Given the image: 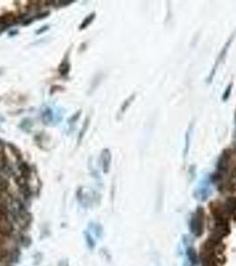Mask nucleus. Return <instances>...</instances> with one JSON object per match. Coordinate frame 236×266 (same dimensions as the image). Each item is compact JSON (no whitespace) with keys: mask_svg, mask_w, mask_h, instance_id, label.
I'll return each instance as SVG.
<instances>
[{"mask_svg":"<svg viewBox=\"0 0 236 266\" xmlns=\"http://www.w3.org/2000/svg\"><path fill=\"white\" fill-rule=\"evenodd\" d=\"M0 170H1V169H0Z\"/></svg>","mask_w":236,"mask_h":266,"instance_id":"20","label":"nucleus"},{"mask_svg":"<svg viewBox=\"0 0 236 266\" xmlns=\"http://www.w3.org/2000/svg\"><path fill=\"white\" fill-rule=\"evenodd\" d=\"M63 87L59 86V85H53L50 89V95H53L55 92H57L58 91L59 92H62L63 91Z\"/></svg>","mask_w":236,"mask_h":266,"instance_id":"13","label":"nucleus"},{"mask_svg":"<svg viewBox=\"0 0 236 266\" xmlns=\"http://www.w3.org/2000/svg\"><path fill=\"white\" fill-rule=\"evenodd\" d=\"M89 124H90V117H86V119L84 120L83 123V126L80 130V131L78 133V137H77V145H80L82 143V140L83 138H84V135L87 131L88 128H89Z\"/></svg>","mask_w":236,"mask_h":266,"instance_id":"7","label":"nucleus"},{"mask_svg":"<svg viewBox=\"0 0 236 266\" xmlns=\"http://www.w3.org/2000/svg\"><path fill=\"white\" fill-rule=\"evenodd\" d=\"M17 23V16H15L13 13L5 14L0 16V31L2 32Z\"/></svg>","mask_w":236,"mask_h":266,"instance_id":"1","label":"nucleus"},{"mask_svg":"<svg viewBox=\"0 0 236 266\" xmlns=\"http://www.w3.org/2000/svg\"><path fill=\"white\" fill-rule=\"evenodd\" d=\"M75 1H59V6H65V5H71L72 3H74Z\"/></svg>","mask_w":236,"mask_h":266,"instance_id":"16","label":"nucleus"},{"mask_svg":"<svg viewBox=\"0 0 236 266\" xmlns=\"http://www.w3.org/2000/svg\"><path fill=\"white\" fill-rule=\"evenodd\" d=\"M41 119H42V122L44 125H49L50 123H52V122L53 121V112L52 108L45 107L42 111Z\"/></svg>","mask_w":236,"mask_h":266,"instance_id":"4","label":"nucleus"},{"mask_svg":"<svg viewBox=\"0 0 236 266\" xmlns=\"http://www.w3.org/2000/svg\"><path fill=\"white\" fill-rule=\"evenodd\" d=\"M1 73H3V69H0V74H1Z\"/></svg>","mask_w":236,"mask_h":266,"instance_id":"18","label":"nucleus"},{"mask_svg":"<svg viewBox=\"0 0 236 266\" xmlns=\"http://www.w3.org/2000/svg\"><path fill=\"white\" fill-rule=\"evenodd\" d=\"M50 15V12L49 11H45V12H43V13H40L38 15L35 16V20H41V19H44L46 18L47 16Z\"/></svg>","mask_w":236,"mask_h":266,"instance_id":"14","label":"nucleus"},{"mask_svg":"<svg viewBox=\"0 0 236 266\" xmlns=\"http://www.w3.org/2000/svg\"><path fill=\"white\" fill-rule=\"evenodd\" d=\"M7 147L11 150V152H13L14 156L16 157V159H18V161H20V162L22 161L21 160V152L15 145H14L12 143H7Z\"/></svg>","mask_w":236,"mask_h":266,"instance_id":"10","label":"nucleus"},{"mask_svg":"<svg viewBox=\"0 0 236 266\" xmlns=\"http://www.w3.org/2000/svg\"><path fill=\"white\" fill-rule=\"evenodd\" d=\"M13 233V227L12 225L6 221V222H0V235L4 238H8Z\"/></svg>","mask_w":236,"mask_h":266,"instance_id":"5","label":"nucleus"},{"mask_svg":"<svg viewBox=\"0 0 236 266\" xmlns=\"http://www.w3.org/2000/svg\"><path fill=\"white\" fill-rule=\"evenodd\" d=\"M19 170L20 171V176L22 177H24L25 179H28L31 176V169L29 167V165L24 162V161H20V164H19Z\"/></svg>","mask_w":236,"mask_h":266,"instance_id":"6","label":"nucleus"},{"mask_svg":"<svg viewBox=\"0 0 236 266\" xmlns=\"http://www.w3.org/2000/svg\"><path fill=\"white\" fill-rule=\"evenodd\" d=\"M0 145H1V140H0Z\"/></svg>","mask_w":236,"mask_h":266,"instance_id":"19","label":"nucleus"},{"mask_svg":"<svg viewBox=\"0 0 236 266\" xmlns=\"http://www.w3.org/2000/svg\"><path fill=\"white\" fill-rule=\"evenodd\" d=\"M95 17H96V14H95V13H92V14H90L88 16H86V17L84 18V20L82 21V23L80 24V26H79V30H83V29H85L87 27H89V25H91V23L94 20Z\"/></svg>","mask_w":236,"mask_h":266,"instance_id":"8","label":"nucleus"},{"mask_svg":"<svg viewBox=\"0 0 236 266\" xmlns=\"http://www.w3.org/2000/svg\"><path fill=\"white\" fill-rule=\"evenodd\" d=\"M70 51H71V48H69L67 51V53H65L61 62L59 63V68H58V72L61 76H67L69 74V71H70V62H69Z\"/></svg>","mask_w":236,"mask_h":266,"instance_id":"2","label":"nucleus"},{"mask_svg":"<svg viewBox=\"0 0 236 266\" xmlns=\"http://www.w3.org/2000/svg\"><path fill=\"white\" fill-rule=\"evenodd\" d=\"M49 29H50L49 25H44V26H42L40 29H38L37 30L36 34H37V35H41V34H43V33L46 32V31H47Z\"/></svg>","mask_w":236,"mask_h":266,"instance_id":"15","label":"nucleus"},{"mask_svg":"<svg viewBox=\"0 0 236 266\" xmlns=\"http://www.w3.org/2000/svg\"><path fill=\"white\" fill-rule=\"evenodd\" d=\"M7 208L6 206L0 204V222H6L8 219Z\"/></svg>","mask_w":236,"mask_h":266,"instance_id":"11","label":"nucleus"},{"mask_svg":"<svg viewBox=\"0 0 236 266\" xmlns=\"http://www.w3.org/2000/svg\"><path fill=\"white\" fill-rule=\"evenodd\" d=\"M82 114V110L80 109L78 110L77 112H76L75 114H73L68 120V124L69 125H73V124H75L77 122V120L79 119V117H80V115Z\"/></svg>","mask_w":236,"mask_h":266,"instance_id":"12","label":"nucleus"},{"mask_svg":"<svg viewBox=\"0 0 236 266\" xmlns=\"http://www.w3.org/2000/svg\"><path fill=\"white\" fill-rule=\"evenodd\" d=\"M11 33H9V37H12L13 35L14 36V35H16L17 33H18V30H14V31H10Z\"/></svg>","mask_w":236,"mask_h":266,"instance_id":"17","label":"nucleus"},{"mask_svg":"<svg viewBox=\"0 0 236 266\" xmlns=\"http://www.w3.org/2000/svg\"><path fill=\"white\" fill-rule=\"evenodd\" d=\"M101 162L104 172H108L111 162V154L108 149H103L101 152Z\"/></svg>","mask_w":236,"mask_h":266,"instance_id":"3","label":"nucleus"},{"mask_svg":"<svg viewBox=\"0 0 236 266\" xmlns=\"http://www.w3.org/2000/svg\"><path fill=\"white\" fill-rule=\"evenodd\" d=\"M32 126H33L32 121L30 119H27V118L22 120V122L20 123V128L26 132H30Z\"/></svg>","mask_w":236,"mask_h":266,"instance_id":"9","label":"nucleus"}]
</instances>
